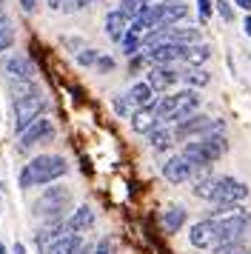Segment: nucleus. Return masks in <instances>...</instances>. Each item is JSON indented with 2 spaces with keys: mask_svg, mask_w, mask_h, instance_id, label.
<instances>
[{
  "mask_svg": "<svg viewBox=\"0 0 251 254\" xmlns=\"http://www.w3.org/2000/svg\"><path fill=\"white\" fill-rule=\"evenodd\" d=\"M66 174H68V160L66 157H60V154H40V157L29 160L20 169L17 183H20V189H34V186L55 183V180L66 177Z\"/></svg>",
  "mask_w": 251,
  "mask_h": 254,
  "instance_id": "nucleus-1",
  "label": "nucleus"
},
{
  "mask_svg": "<svg viewBox=\"0 0 251 254\" xmlns=\"http://www.w3.org/2000/svg\"><path fill=\"white\" fill-rule=\"evenodd\" d=\"M151 109L157 115L160 126H174V123L186 120L188 115H194L200 109V94L194 92V89H180V92H174V94H163L160 100L151 103Z\"/></svg>",
  "mask_w": 251,
  "mask_h": 254,
  "instance_id": "nucleus-2",
  "label": "nucleus"
},
{
  "mask_svg": "<svg viewBox=\"0 0 251 254\" xmlns=\"http://www.w3.org/2000/svg\"><path fill=\"white\" fill-rule=\"evenodd\" d=\"M226 151H228L226 134L223 131H211V134H203L197 140H188L180 154L194 166V172H200V169H208L211 163H217Z\"/></svg>",
  "mask_w": 251,
  "mask_h": 254,
  "instance_id": "nucleus-3",
  "label": "nucleus"
},
{
  "mask_svg": "<svg viewBox=\"0 0 251 254\" xmlns=\"http://www.w3.org/2000/svg\"><path fill=\"white\" fill-rule=\"evenodd\" d=\"M68 208H71V191H68L66 186H49L43 194L34 200L32 206V214L37 220H60L66 214Z\"/></svg>",
  "mask_w": 251,
  "mask_h": 254,
  "instance_id": "nucleus-4",
  "label": "nucleus"
},
{
  "mask_svg": "<svg viewBox=\"0 0 251 254\" xmlns=\"http://www.w3.org/2000/svg\"><path fill=\"white\" fill-rule=\"evenodd\" d=\"M211 220H214V229H217L214 246H220V243H240L251 231V214H246L243 208L234 211V214H223V217H211Z\"/></svg>",
  "mask_w": 251,
  "mask_h": 254,
  "instance_id": "nucleus-5",
  "label": "nucleus"
},
{
  "mask_svg": "<svg viewBox=\"0 0 251 254\" xmlns=\"http://www.w3.org/2000/svg\"><path fill=\"white\" fill-rule=\"evenodd\" d=\"M171 131H174V140H197V137H203V134H211V131H223V120L194 112L186 120L174 123Z\"/></svg>",
  "mask_w": 251,
  "mask_h": 254,
  "instance_id": "nucleus-6",
  "label": "nucleus"
},
{
  "mask_svg": "<svg viewBox=\"0 0 251 254\" xmlns=\"http://www.w3.org/2000/svg\"><path fill=\"white\" fill-rule=\"evenodd\" d=\"M11 109H14V131L20 134L29 123H34L37 117H43V112H46V94L37 92V94L17 97V100H11Z\"/></svg>",
  "mask_w": 251,
  "mask_h": 254,
  "instance_id": "nucleus-7",
  "label": "nucleus"
},
{
  "mask_svg": "<svg viewBox=\"0 0 251 254\" xmlns=\"http://www.w3.org/2000/svg\"><path fill=\"white\" fill-rule=\"evenodd\" d=\"M246 197H249V186L243 180H237V177H220L214 194H211V203L214 206H240Z\"/></svg>",
  "mask_w": 251,
  "mask_h": 254,
  "instance_id": "nucleus-8",
  "label": "nucleus"
},
{
  "mask_svg": "<svg viewBox=\"0 0 251 254\" xmlns=\"http://www.w3.org/2000/svg\"><path fill=\"white\" fill-rule=\"evenodd\" d=\"M55 137V123L49 120V117H37L34 123L23 128L17 140H20V149H29V146H37V143H46V140Z\"/></svg>",
  "mask_w": 251,
  "mask_h": 254,
  "instance_id": "nucleus-9",
  "label": "nucleus"
},
{
  "mask_svg": "<svg viewBox=\"0 0 251 254\" xmlns=\"http://www.w3.org/2000/svg\"><path fill=\"white\" fill-rule=\"evenodd\" d=\"M0 71L9 80H34V63L26 55H3L0 60Z\"/></svg>",
  "mask_w": 251,
  "mask_h": 254,
  "instance_id": "nucleus-10",
  "label": "nucleus"
},
{
  "mask_svg": "<svg viewBox=\"0 0 251 254\" xmlns=\"http://www.w3.org/2000/svg\"><path fill=\"white\" fill-rule=\"evenodd\" d=\"M177 80H180V69H177L174 63H171V66H148L146 83L151 86L154 94H166Z\"/></svg>",
  "mask_w": 251,
  "mask_h": 254,
  "instance_id": "nucleus-11",
  "label": "nucleus"
},
{
  "mask_svg": "<svg viewBox=\"0 0 251 254\" xmlns=\"http://www.w3.org/2000/svg\"><path fill=\"white\" fill-rule=\"evenodd\" d=\"M194 174H197V172H194V166H191L188 160H186L183 154H174V157H169V160L163 163V177H166V180H169L171 186H183V183H188Z\"/></svg>",
  "mask_w": 251,
  "mask_h": 254,
  "instance_id": "nucleus-12",
  "label": "nucleus"
},
{
  "mask_svg": "<svg viewBox=\"0 0 251 254\" xmlns=\"http://www.w3.org/2000/svg\"><path fill=\"white\" fill-rule=\"evenodd\" d=\"M188 243H191L194 249H211L217 243L214 220L205 217V220H200V223H194L191 229H188Z\"/></svg>",
  "mask_w": 251,
  "mask_h": 254,
  "instance_id": "nucleus-13",
  "label": "nucleus"
},
{
  "mask_svg": "<svg viewBox=\"0 0 251 254\" xmlns=\"http://www.w3.org/2000/svg\"><path fill=\"white\" fill-rule=\"evenodd\" d=\"M63 234H68L66 223H63V220H52L49 226H43V229L34 231V249H37L40 254H46L49 252V246H52L55 240H60Z\"/></svg>",
  "mask_w": 251,
  "mask_h": 254,
  "instance_id": "nucleus-14",
  "label": "nucleus"
},
{
  "mask_svg": "<svg viewBox=\"0 0 251 254\" xmlns=\"http://www.w3.org/2000/svg\"><path fill=\"white\" fill-rule=\"evenodd\" d=\"M94 223H97L94 208L91 206H77L74 211H71V217L66 220V229H68V234H86V231L94 229Z\"/></svg>",
  "mask_w": 251,
  "mask_h": 254,
  "instance_id": "nucleus-15",
  "label": "nucleus"
},
{
  "mask_svg": "<svg viewBox=\"0 0 251 254\" xmlns=\"http://www.w3.org/2000/svg\"><path fill=\"white\" fill-rule=\"evenodd\" d=\"M128 17H126L120 9H112V12L106 14V20H103V26H106V35H109V40H114V43H120L126 37V32H128Z\"/></svg>",
  "mask_w": 251,
  "mask_h": 254,
  "instance_id": "nucleus-16",
  "label": "nucleus"
},
{
  "mask_svg": "<svg viewBox=\"0 0 251 254\" xmlns=\"http://www.w3.org/2000/svg\"><path fill=\"white\" fill-rule=\"evenodd\" d=\"M186 17H188V6L186 3H160V29L180 26Z\"/></svg>",
  "mask_w": 251,
  "mask_h": 254,
  "instance_id": "nucleus-17",
  "label": "nucleus"
},
{
  "mask_svg": "<svg viewBox=\"0 0 251 254\" xmlns=\"http://www.w3.org/2000/svg\"><path fill=\"white\" fill-rule=\"evenodd\" d=\"M166 43L194 46V43H200V29H194V26H169L166 29Z\"/></svg>",
  "mask_w": 251,
  "mask_h": 254,
  "instance_id": "nucleus-18",
  "label": "nucleus"
},
{
  "mask_svg": "<svg viewBox=\"0 0 251 254\" xmlns=\"http://www.w3.org/2000/svg\"><path fill=\"white\" fill-rule=\"evenodd\" d=\"M180 80L186 83V89H205L208 83H211V74L205 71V66H186L180 69Z\"/></svg>",
  "mask_w": 251,
  "mask_h": 254,
  "instance_id": "nucleus-19",
  "label": "nucleus"
},
{
  "mask_svg": "<svg viewBox=\"0 0 251 254\" xmlns=\"http://www.w3.org/2000/svg\"><path fill=\"white\" fill-rule=\"evenodd\" d=\"M128 120H131V128H134L137 134H148L151 128L160 126V120H157V115H154V109H151V106H148V109H137Z\"/></svg>",
  "mask_w": 251,
  "mask_h": 254,
  "instance_id": "nucleus-20",
  "label": "nucleus"
},
{
  "mask_svg": "<svg viewBox=\"0 0 251 254\" xmlns=\"http://www.w3.org/2000/svg\"><path fill=\"white\" fill-rule=\"evenodd\" d=\"M148 137V146L154 151H169L177 140H174V131H171V126H157V128H151L146 134Z\"/></svg>",
  "mask_w": 251,
  "mask_h": 254,
  "instance_id": "nucleus-21",
  "label": "nucleus"
},
{
  "mask_svg": "<svg viewBox=\"0 0 251 254\" xmlns=\"http://www.w3.org/2000/svg\"><path fill=\"white\" fill-rule=\"evenodd\" d=\"M186 220H188V211L183 206H169L163 211V229H166V234H177L186 226Z\"/></svg>",
  "mask_w": 251,
  "mask_h": 254,
  "instance_id": "nucleus-22",
  "label": "nucleus"
},
{
  "mask_svg": "<svg viewBox=\"0 0 251 254\" xmlns=\"http://www.w3.org/2000/svg\"><path fill=\"white\" fill-rule=\"evenodd\" d=\"M126 97L134 103V109H148V106L154 103V92H151V86H148L146 80L134 83V86L126 92Z\"/></svg>",
  "mask_w": 251,
  "mask_h": 254,
  "instance_id": "nucleus-23",
  "label": "nucleus"
},
{
  "mask_svg": "<svg viewBox=\"0 0 251 254\" xmlns=\"http://www.w3.org/2000/svg\"><path fill=\"white\" fill-rule=\"evenodd\" d=\"M211 58V46L208 43H194V46L183 49V63L186 66H205Z\"/></svg>",
  "mask_w": 251,
  "mask_h": 254,
  "instance_id": "nucleus-24",
  "label": "nucleus"
},
{
  "mask_svg": "<svg viewBox=\"0 0 251 254\" xmlns=\"http://www.w3.org/2000/svg\"><path fill=\"white\" fill-rule=\"evenodd\" d=\"M83 240H80V234H63L60 240H55L49 246V252L46 254H77Z\"/></svg>",
  "mask_w": 251,
  "mask_h": 254,
  "instance_id": "nucleus-25",
  "label": "nucleus"
},
{
  "mask_svg": "<svg viewBox=\"0 0 251 254\" xmlns=\"http://www.w3.org/2000/svg\"><path fill=\"white\" fill-rule=\"evenodd\" d=\"M14 23L9 20V14L0 12V55H6V49L14 46Z\"/></svg>",
  "mask_w": 251,
  "mask_h": 254,
  "instance_id": "nucleus-26",
  "label": "nucleus"
},
{
  "mask_svg": "<svg viewBox=\"0 0 251 254\" xmlns=\"http://www.w3.org/2000/svg\"><path fill=\"white\" fill-rule=\"evenodd\" d=\"M217 180L220 177H214V174H205V177H197V183H194V197H200V200H211V194H214L217 189Z\"/></svg>",
  "mask_w": 251,
  "mask_h": 254,
  "instance_id": "nucleus-27",
  "label": "nucleus"
},
{
  "mask_svg": "<svg viewBox=\"0 0 251 254\" xmlns=\"http://www.w3.org/2000/svg\"><path fill=\"white\" fill-rule=\"evenodd\" d=\"M11 100H17V97H26V94H37V92H43L40 86L34 80H11Z\"/></svg>",
  "mask_w": 251,
  "mask_h": 254,
  "instance_id": "nucleus-28",
  "label": "nucleus"
},
{
  "mask_svg": "<svg viewBox=\"0 0 251 254\" xmlns=\"http://www.w3.org/2000/svg\"><path fill=\"white\" fill-rule=\"evenodd\" d=\"M120 49H123L126 58H134V55H140L143 52V37L131 35V32H126V37L120 40Z\"/></svg>",
  "mask_w": 251,
  "mask_h": 254,
  "instance_id": "nucleus-29",
  "label": "nucleus"
},
{
  "mask_svg": "<svg viewBox=\"0 0 251 254\" xmlns=\"http://www.w3.org/2000/svg\"><path fill=\"white\" fill-rule=\"evenodd\" d=\"M112 106H114V115H117V117H131V115L137 112L134 103H131L126 94H117V97L112 100Z\"/></svg>",
  "mask_w": 251,
  "mask_h": 254,
  "instance_id": "nucleus-30",
  "label": "nucleus"
},
{
  "mask_svg": "<svg viewBox=\"0 0 251 254\" xmlns=\"http://www.w3.org/2000/svg\"><path fill=\"white\" fill-rule=\"evenodd\" d=\"M117 3H120V12H123L128 20H134L137 14L146 9V0H117Z\"/></svg>",
  "mask_w": 251,
  "mask_h": 254,
  "instance_id": "nucleus-31",
  "label": "nucleus"
},
{
  "mask_svg": "<svg viewBox=\"0 0 251 254\" xmlns=\"http://www.w3.org/2000/svg\"><path fill=\"white\" fill-rule=\"evenodd\" d=\"M211 254H251V249L243 246V240L240 243H220V246L211 249Z\"/></svg>",
  "mask_w": 251,
  "mask_h": 254,
  "instance_id": "nucleus-32",
  "label": "nucleus"
},
{
  "mask_svg": "<svg viewBox=\"0 0 251 254\" xmlns=\"http://www.w3.org/2000/svg\"><path fill=\"white\" fill-rule=\"evenodd\" d=\"M97 58H100V52L91 49V46H86V49H80L77 55H74V63H77V66H94V60Z\"/></svg>",
  "mask_w": 251,
  "mask_h": 254,
  "instance_id": "nucleus-33",
  "label": "nucleus"
},
{
  "mask_svg": "<svg viewBox=\"0 0 251 254\" xmlns=\"http://www.w3.org/2000/svg\"><path fill=\"white\" fill-rule=\"evenodd\" d=\"M94 69H97V74H112L117 69V60L109 58V55H100V58L94 60Z\"/></svg>",
  "mask_w": 251,
  "mask_h": 254,
  "instance_id": "nucleus-34",
  "label": "nucleus"
},
{
  "mask_svg": "<svg viewBox=\"0 0 251 254\" xmlns=\"http://www.w3.org/2000/svg\"><path fill=\"white\" fill-rule=\"evenodd\" d=\"M214 9H217V14H220L226 23L234 20V9H231V3H228V0H214Z\"/></svg>",
  "mask_w": 251,
  "mask_h": 254,
  "instance_id": "nucleus-35",
  "label": "nucleus"
},
{
  "mask_svg": "<svg viewBox=\"0 0 251 254\" xmlns=\"http://www.w3.org/2000/svg\"><path fill=\"white\" fill-rule=\"evenodd\" d=\"M94 254H117V243H114V237H103V240L94 246Z\"/></svg>",
  "mask_w": 251,
  "mask_h": 254,
  "instance_id": "nucleus-36",
  "label": "nucleus"
},
{
  "mask_svg": "<svg viewBox=\"0 0 251 254\" xmlns=\"http://www.w3.org/2000/svg\"><path fill=\"white\" fill-rule=\"evenodd\" d=\"M211 9H214V0H197V12H200V23H208V17H211Z\"/></svg>",
  "mask_w": 251,
  "mask_h": 254,
  "instance_id": "nucleus-37",
  "label": "nucleus"
},
{
  "mask_svg": "<svg viewBox=\"0 0 251 254\" xmlns=\"http://www.w3.org/2000/svg\"><path fill=\"white\" fill-rule=\"evenodd\" d=\"M63 46H68V52H74V55H77L80 49H86V43H83L80 37H63Z\"/></svg>",
  "mask_w": 251,
  "mask_h": 254,
  "instance_id": "nucleus-38",
  "label": "nucleus"
},
{
  "mask_svg": "<svg viewBox=\"0 0 251 254\" xmlns=\"http://www.w3.org/2000/svg\"><path fill=\"white\" fill-rule=\"evenodd\" d=\"M20 9L26 14H34L37 12V0H20Z\"/></svg>",
  "mask_w": 251,
  "mask_h": 254,
  "instance_id": "nucleus-39",
  "label": "nucleus"
},
{
  "mask_svg": "<svg viewBox=\"0 0 251 254\" xmlns=\"http://www.w3.org/2000/svg\"><path fill=\"white\" fill-rule=\"evenodd\" d=\"M234 6H240L243 12H251V0H234Z\"/></svg>",
  "mask_w": 251,
  "mask_h": 254,
  "instance_id": "nucleus-40",
  "label": "nucleus"
},
{
  "mask_svg": "<svg viewBox=\"0 0 251 254\" xmlns=\"http://www.w3.org/2000/svg\"><path fill=\"white\" fill-rule=\"evenodd\" d=\"M11 252H14V254H26V246H23V243H14V249H11Z\"/></svg>",
  "mask_w": 251,
  "mask_h": 254,
  "instance_id": "nucleus-41",
  "label": "nucleus"
},
{
  "mask_svg": "<svg viewBox=\"0 0 251 254\" xmlns=\"http://www.w3.org/2000/svg\"><path fill=\"white\" fill-rule=\"evenodd\" d=\"M243 26H246V35L251 37V14H249V17H246V20H243Z\"/></svg>",
  "mask_w": 251,
  "mask_h": 254,
  "instance_id": "nucleus-42",
  "label": "nucleus"
},
{
  "mask_svg": "<svg viewBox=\"0 0 251 254\" xmlns=\"http://www.w3.org/2000/svg\"><path fill=\"white\" fill-rule=\"evenodd\" d=\"M46 3H49V9H60V3H63V0H46Z\"/></svg>",
  "mask_w": 251,
  "mask_h": 254,
  "instance_id": "nucleus-43",
  "label": "nucleus"
},
{
  "mask_svg": "<svg viewBox=\"0 0 251 254\" xmlns=\"http://www.w3.org/2000/svg\"><path fill=\"white\" fill-rule=\"evenodd\" d=\"M91 3H100V0H83V6H91Z\"/></svg>",
  "mask_w": 251,
  "mask_h": 254,
  "instance_id": "nucleus-44",
  "label": "nucleus"
},
{
  "mask_svg": "<svg viewBox=\"0 0 251 254\" xmlns=\"http://www.w3.org/2000/svg\"><path fill=\"white\" fill-rule=\"evenodd\" d=\"M0 254H6V246H3V243H0Z\"/></svg>",
  "mask_w": 251,
  "mask_h": 254,
  "instance_id": "nucleus-45",
  "label": "nucleus"
},
{
  "mask_svg": "<svg viewBox=\"0 0 251 254\" xmlns=\"http://www.w3.org/2000/svg\"><path fill=\"white\" fill-rule=\"evenodd\" d=\"M166 3H183V0H166Z\"/></svg>",
  "mask_w": 251,
  "mask_h": 254,
  "instance_id": "nucleus-46",
  "label": "nucleus"
},
{
  "mask_svg": "<svg viewBox=\"0 0 251 254\" xmlns=\"http://www.w3.org/2000/svg\"><path fill=\"white\" fill-rule=\"evenodd\" d=\"M0 12H3V0H0Z\"/></svg>",
  "mask_w": 251,
  "mask_h": 254,
  "instance_id": "nucleus-47",
  "label": "nucleus"
},
{
  "mask_svg": "<svg viewBox=\"0 0 251 254\" xmlns=\"http://www.w3.org/2000/svg\"><path fill=\"white\" fill-rule=\"evenodd\" d=\"M146 3H151V0H146Z\"/></svg>",
  "mask_w": 251,
  "mask_h": 254,
  "instance_id": "nucleus-48",
  "label": "nucleus"
}]
</instances>
